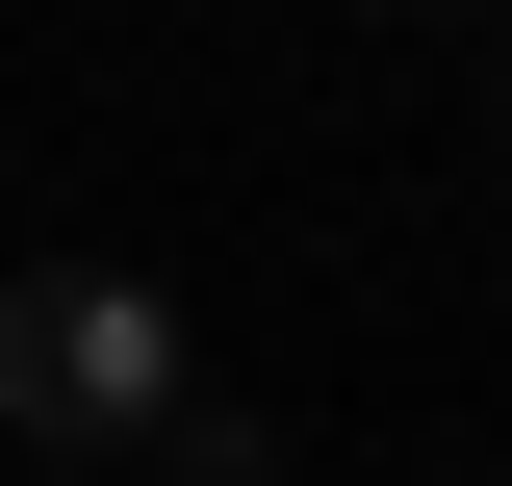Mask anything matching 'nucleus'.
<instances>
[{
	"label": "nucleus",
	"instance_id": "1",
	"mask_svg": "<svg viewBox=\"0 0 512 486\" xmlns=\"http://www.w3.org/2000/svg\"><path fill=\"white\" fill-rule=\"evenodd\" d=\"M0 410L26 435H77V461H103V435H154V461H180V307L154 282H103V256H52V282H0Z\"/></svg>",
	"mask_w": 512,
	"mask_h": 486
}]
</instances>
